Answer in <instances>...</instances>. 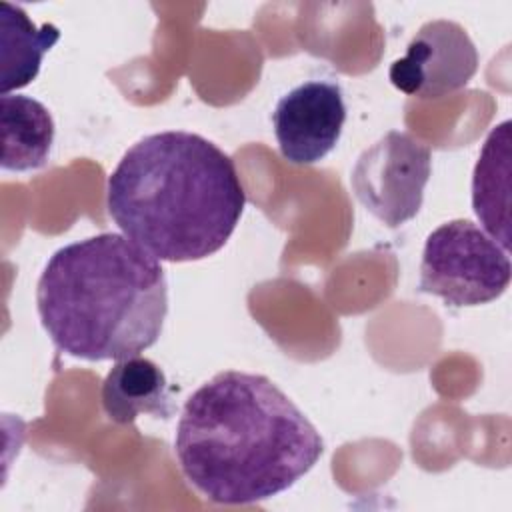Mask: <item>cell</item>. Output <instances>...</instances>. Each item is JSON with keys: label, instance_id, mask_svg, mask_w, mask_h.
Returning <instances> with one entry per match:
<instances>
[{"label": "cell", "instance_id": "obj_1", "mask_svg": "<svg viewBox=\"0 0 512 512\" xmlns=\"http://www.w3.org/2000/svg\"><path fill=\"white\" fill-rule=\"evenodd\" d=\"M174 454L184 478L210 502L254 504L310 472L324 440L268 376L224 370L184 402Z\"/></svg>", "mask_w": 512, "mask_h": 512}, {"label": "cell", "instance_id": "obj_2", "mask_svg": "<svg viewBox=\"0 0 512 512\" xmlns=\"http://www.w3.org/2000/svg\"><path fill=\"white\" fill-rule=\"evenodd\" d=\"M110 218L164 262H196L230 240L246 206L234 160L184 130L132 144L106 182Z\"/></svg>", "mask_w": 512, "mask_h": 512}, {"label": "cell", "instance_id": "obj_3", "mask_svg": "<svg viewBox=\"0 0 512 512\" xmlns=\"http://www.w3.org/2000/svg\"><path fill=\"white\" fill-rule=\"evenodd\" d=\"M54 346L82 360H122L154 346L168 314L158 258L124 234L102 232L58 248L36 284Z\"/></svg>", "mask_w": 512, "mask_h": 512}, {"label": "cell", "instance_id": "obj_4", "mask_svg": "<svg viewBox=\"0 0 512 512\" xmlns=\"http://www.w3.org/2000/svg\"><path fill=\"white\" fill-rule=\"evenodd\" d=\"M512 276L508 252L472 220L456 218L424 242L418 290L450 308L480 306L500 298Z\"/></svg>", "mask_w": 512, "mask_h": 512}, {"label": "cell", "instance_id": "obj_5", "mask_svg": "<svg viewBox=\"0 0 512 512\" xmlns=\"http://www.w3.org/2000/svg\"><path fill=\"white\" fill-rule=\"evenodd\" d=\"M430 172L432 150L410 132L390 130L356 158L350 184L372 216L396 228L420 212Z\"/></svg>", "mask_w": 512, "mask_h": 512}, {"label": "cell", "instance_id": "obj_6", "mask_svg": "<svg viewBox=\"0 0 512 512\" xmlns=\"http://www.w3.org/2000/svg\"><path fill=\"white\" fill-rule=\"evenodd\" d=\"M478 70V50L470 34L454 20H430L420 26L406 54L390 64L388 78L400 92L438 100L464 88Z\"/></svg>", "mask_w": 512, "mask_h": 512}, {"label": "cell", "instance_id": "obj_7", "mask_svg": "<svg viewBox=\"0 0 512 512\" xmlns=\"http://www.w3.org/2000/svg\"><path fill=\"white\" fill-rule=\"evenodd\" d=\"M346 122L344 92L332 80H308L274 106L272 126L284 160L316 164L334 150Z\"/></svg>", "mask_w": 512, "mask_h": 512}, {"label": "cell", "instance_id": "obj_8", "mask_svg": "<svg viewBox=\"0 0 512 512\" xmlns=\"http://www.w3.org/2000/svg\"><path fill=\"white\" fill-rule=\"evenodd\" d=\"M510 120L486 136L472 172V208L482 230L506 252L510 248Z\"/></svg>", "mask_w": 512, "mask_h": 512}, {"label": "cell", "instance_id": "obj_9", "mask_svg": "<svg viewBox=\"0 0 512 512\" xmlns=\"http://www.w3.org/2000/svg\"><path fill=\"white\" fill-rule=\"evenodd\" d=\"M100 400L116 424H132L140 414L168 418L172 414L164 370L144 356L116 360L102 380Z\"/></svg>", "mask_w": 512, "mask_h": 512}, {"label": "cell", "instance_id": "obj_10", "mask_svg": "<svg viewBox=\"0 0 512 512\" xmlns=\"http://www.w3.org/2000/svg\"><path fill=\"white\" fill-rule=\"evenodd\" d=\"M2 168L28 172L48 162L54 142V120L50 110L24 94L0 96Z\"/></svg>", "mask_w": 512, "mask_h": 512}, {"label": "cell", "instance_id": "obj_11", "mask_svg": "<svg viewBox=\"0 0 512 512\" xmlns=\"http://www.w3.org/2000/svg\"><path fill=\"white\" fill-rule=\"evenodd\" d=\"M58 40L60 30L54 24L36 26L20 6L0 2V94L28 86Z\"/></svg>", "mask_w": 512, "mask_h": 512}]
</instances>
